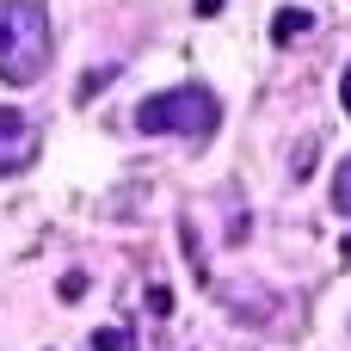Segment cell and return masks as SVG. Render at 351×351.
Returning <instances> with one entry per match:
<instances>
[{"label":"cell","instance_id":"cell-2","mask_svg":"<svg viewBox=\"0 0 351 351\" xmlns=\"http://www.w3.org/2000/svg\"><path fill=\"white\" fill-rule=\"evenodd\" d=\"M216 123H222V105H216V93L210 86H167V93H154V99H142L136 105V130L142 136H185V142H204V136H216Z\"/></svg>","mask_w":351,"mask_h":351},{"label":"cell","instance_id":"cell-7","mask_svg":"<svg viewBox=\"0 0 351 351\" xmlns=\"http://www.w3.org/2000/svg\"><path fill=\"white\" fill-rule=\"evenodd\" d=\"M56 296H62V302H80V296H86V271H62Z\"/></svg>","mask_w":351,"mask_h":351},{"label":"cell","instance_id":"cell-4","mask_svg":"<svg viewBox=\"0 0 351 351\" xmlns=\"http://www.w3.org/2000/svg\"><path fill=\"white\" fill-rule=\"evenodd\" d=\"M111 80H117V68H86V74H80V86H74V99L86 105V99H93V93H105Z\"/></svg>","mask_w":351,"mask_h":351},{"label":"cell","instance_id":"cell-5","mask_svg":"<svg viewBox=\"0 0 351 351\" xmlns=\"http://www.w3.org/2000/svg\"><path fill=\"white\" fill-rule=\"evenodd\" d=\"M333 210H339V216H351V154L339 160V173H333Z\"/></svg>","mask_w":351,"mask_h":351},{"label":"cell","instance_id":"cell-11","mask_svg":"<svg viewBox=\"0 0 351 351\" xmlns=\"http://www.w3.org/2000/svg\"><path fill=\"white\" fill-rule=\"evenodd\" d=\"M339 99H346V117H351V68L339 74Z\"/></svg>","mask_w":351,"mask_h":351},{"label":"cell","instance_id":"cell-10","mask_svg":"<svg viewBox=\"0 0 351 351\" xmlns=\"http://www.w3.org/2000/svg\"><path fill=\"white\" fill-rule=\"evenodd\" d=\"M191 6H197V19H216L222 12V0H191Z\"/></svg>","mask_w":351,"mask_h":351},{"label":"cell","instance_id":"cell-12","mask_svg":"<svg viewBox=\"0 0 351 351\" xmlns=\"http://www.w3.org/2000/svg\"><path fill=\"white\" fill-rule=\"evenodd\" d=\"M339 253H346V259H351V234H346V241H339Z\"/></svg>","mask_w":351,"mask_h":351},{"label":"cell","instance_id":"cell-1","mask_svg":"<svg viewBox=\"0 0 351 351\" xmlns=\"http://www.w3.org/2000/svg\"><path fill=\"white\" fill-rule=\"evenodd\" d=\"M49 68V12L37 0H0V80L31 86Z\"/></svg>","mask_w":351,"mask_h":351},{"label":"cell","instance_id":"cell-8","mask_svg":"<svg viewBox=\"0 0 351 351\" xmlns=\"http://www.w3.org/2000/svg\"><path fill=\"white\" fill-rule=\"evenodd\" d=\"M148 315H160V321L173 315V290H167V284H154V290H148Z\"/></svg>","mask_w":351,"mask_h":351},{"label":"cell","instance_id":"cell-9","mask_svg":"<svg viewBox=\"0 0 351 351\" xmlns=\"http://www.w3.org/2000/svg\"><path fill=\"white\" fill-rule=\"evenodd\" d=\"M19 130H25V117H19L12 105H0V136H19Z\"/></svg>","mask_w":351,"mask_h":351},{"label":"cell","instance_id":"cell-6","mask_svg":"<svg viewBox=\"0 0 351 351\" xmlns=\"http://www.w3.org/2000/svg\"><path fill=\"white\" fill-rule=\"evenodd\" d=\"M93 351H136V346H130L123 327H99V333H93Z\"/></svg>","mask_w":351,"mask_h":351},{"label":"cell","instance_id":"cell-3","mask_svg":"<svg viewBox=\"0 0 351 351\" xmlns=\"http://www.w3.org/2000/svg\"><path fill=\"white\" fill-rule=\"evenodd\" d=\"M308 25H315V12H308V6H284V12L271 19V43H296Z\"/></svg>","mask_w":351,"mask_h":351}]
</instances>
